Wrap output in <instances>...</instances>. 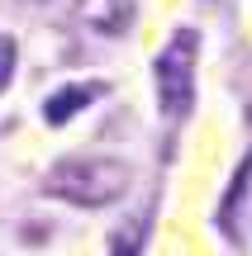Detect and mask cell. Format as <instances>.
<instances>
[{"mask_svg":"<svg viewBox=\"0 0 252 256\" xmlns=\"http://www.w3.org/2000/svg\"><path fill=\"white\" fill-rule=\"evenodd\" d=\"M247 176H252V162L238 166V176H233V185H228V194H224V204H219V223L228 228V218H233V204H238V194H243V185H247Z\"/></svg>","mask_w":252,"mask_h":256,"instance_id":"277c9868","label":"cell"},{"mask_svg":"<svg viewBox=\"0 0 252 256\" xmlns=\"http://www.w3.org/2000/svg\"><path fill=\"white\" fill-rule=\"evenodd\" d=\"M95 95H100V86H62L57 95H48V104H43V119L57 128V124H67V119H72V114L81 110V104H91Z\"/></svg>","mask_w":252,"mask_h":256,"instance_id":"3957f363","label":"cell"},{"mask_svg":"<svg viewBox=\"0 0 252 256\" xmlns=\"http://www.w3.org/2000/svg\"><path fill=\"white\" fill-rule=\"evenodd\" d=\"M124 190H129V166L114 156H72L48 171V194L81 204V209H100V204L119 200Z\"/></svg>","mask_w":252,"mask_h":256,"instance_id":"6da1fadb","label":"cell"},{"mask_svg":"<svg viewBox=\"0 0 252 256\" xmlns=\"http://www.w3.org/2000/svg\"><path fill=\"white\" fill-rule=\"evenodd\" d=\"M190 66H195V34H190V28H181V34L157 52V62H152V72H157V104H162V114H167V119L190 114V100H195Z\"/></svg>","mask_w":252,"mask_h":256,"instance_id":"7a4b0ae2","label":"cell"},{"mask_svg":"<svg viewBox=\"0 0 252 256\" xmlns=\"http://www.w3.org/2000/svg\"><path fill=\"white\" fill-rule=\"evenodd\" d=\"M15 57H19L15 38H10V34H0V90H5V86H10V76H15Z\"/></svg>","mask_w":252,"mask_h":256,"instance_id":"5b68a950","label":"cell"}]
</instances>
